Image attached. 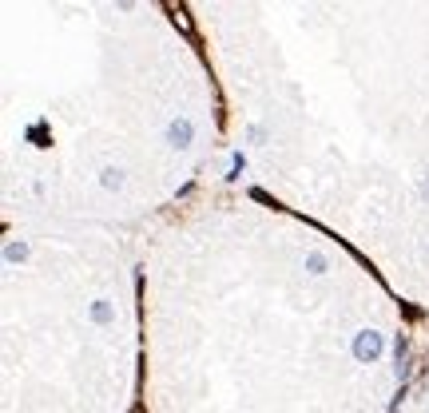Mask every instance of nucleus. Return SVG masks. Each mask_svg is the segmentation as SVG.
Masks as SVG:
<instances>
[{"label":"nucleus","instance_id":"nucleus-1","mask_svg":"<svg viewBox=\"0 0 429 413\" xmlns=\"http://www.w3.org/2000/svg\"><path fill=\"white\" fill-rule=\"evenodd\" d=\"M381 350H386V334L381 330H358L354 334V358H358L362 366H374L381 358Z\"/></svg>","mask_w":429,"mask_h":413},{"label":"nucleus","instance_id":"nucleus-2","mask_svg":"<svg viewBox=\"0 0 429 413\" xmlns=\"http://www.w3.org/2000/svg\"><path fill=\"white\" fill-rule=\"evenodd\" d=\"M191 140H195V123H191L187 115H175V120L167 123V143L175 152H187Z\"/></svg>","mask_w":429,"mask_h":413},{"label":"nucleus","instance_id":"nucleus-3","mask_svg":"<svg viewBox=\"0 0 429 413\" xmlns=\"http://www.w3.org/2000/svg\"><path fill=\"white\" fill-rule=\"evenodd\" d=\"M123 183H128V179H123V167H104V171H100V187H104V191H123Z\"/></svg>","mask_w":429,"mask_h":413},{"label":"nucleus","instance_id":"nucleus-4","mask_svg":"<svg viewBox=\"0 0 429 413\" xmlns=\"http://www.w3.org/2000/svg\"><path fill=\"white\" fill-rule=\"evenodd\" d=\"M24 259H28V242H21V239L4 242V262H9V266H16V262H24Z\"/></svg>","mask_w":429,"mask_h":413},{"label":"nucleus","instance_id":"nucleus-5","mask_svg":"<svg viewBox=\"0 0 429 413\" xmlns=\"http://www.w3.org/2000/svg\"><path fill=\"white\" fill-rule=\"evenodd\" d=\"M111 318H116V310H111V302H108V298H100V302H91V322L108 326Z\"/></svg>","mask_w":429,"mask_h":413},{"label":"nucleus","instance_id":"nucleus-6","mask_svg":"<svg viewBox=\"0 0 429 413\" xmlns=\"http://www.w3.org/2000/svg\"><path fill=\"white\" fill-rule=\"evenodd\" d=\"M326 266H330V262H326V254H322V251H310L306 254V271L310 274H326Z\"/></svg>","mask_w":429,"mask_h":413},{"label":"nucleus","instance_id":"nucleus-7","mask_svg":"<svg viewBox=\"0 0 429 413\" xmlns=\"http://www.w3.org/2000/svg\"><path fill=\"white\" fill-rule=\"evenodd\" d=\"M171 12H175V28L191 32V16H187V9H171Z\"/></svg>","mask_w":429,"mask_h":413},{"label":"nucleus","instance_id":"nucleus-8","mask_svg":"<svg viewBox=\"0 0 429 413\" xmlns=\"http://www.w3.org/2000/svg\"><path fill=\"white\" fill-rule=\"evenodd\" d=\"M243 167H247V159H243V155H235V159H230V179H239Z\"/></svg>","mask_w":429,"mask_h":413},{"label":"nucleus","instance_id":"nucleus-9","mask_svg":"<svg viewBox=\"0 0 429 413\" xmlns=\"http://www.w3.org/2000/svg\"><path fill=\"white\" fill-rule=\"evenodd\" d=\"M421 199L429 203V175H425V179H421Z\"/></svg>","mask_w":429,"mask_h":413},{"label":"nucleus","instance_id":"nucleus-10","mask_svg":"<svg viewBox=\"0 0 429 413\" xmlns=\"http://www.w3.org/2000/svg\"><path fill=\"white\" fill-rule=\"evenodd\" d=\"M131 413H143V405H131Z\"/></svg>","mask_w":429,"mask_h":413}]
</instances>
